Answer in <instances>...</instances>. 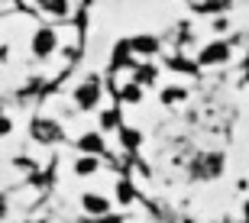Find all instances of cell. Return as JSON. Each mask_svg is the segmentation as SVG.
Returning a JSON list of instances; mask_svg holds the SVG:
<instances>
[{"label":"cell","instance_id":"obj_1","mask_svg":"<svg viewBox=\"0 0 249 223\" xmlns=\"http://www.w3.org/2000/svg\"><path fill=\"white\" fill-rule=\"evenodd\" d=\"M29 49H33V55L36 58H49V55H55V49H58V33L55 29H36L33 33V39H29Z\"/></svg>","mask_w":249,"mask_h":223},{"label":"cell","instance_id":"obj_2","mask_svg":"<svg viewBox=\"0 0 249 223\" xmlns=\"http://www.w3.org/2000/svg\"><path fill=\"white\" fill-rule=\"evenodd\" d=\"M191 172H194V178H220V172H223V158L217 155V152H207V155H197L191 162Z\"/></svg>","mask_w":249,"mask_h":223},{"label":"cell","instance_id":"obj_3","mask_svg":"<svg viewBox=\"0 0 249 223\" xmlns=\"http://www.w3.org/2000/svg\"><path fill=\"white\" fill-rule=\"evenodd\" d=\"M101 103V87L97 81H84L74 87V107H81V110H94Z\"/></svg>","mask_w":249,"mask_h":223},{"label":"cell","instance_id":"obj_4","mask_svg":"<svg viewBox=\"0 0 249 223\" xmlns=\"http://www.w3.org/2000/svg\"><path fill=\"white\" fill-rule=\"evenodd\" d=\"M81 210L88 217H107L110 214V197L97 194V191H88V194H81Z\"/></svg>","mask_w":249,"mask_h":223},{"label":"cell","instance_id":"obj_5","mask_svg":"<svg viewBox=\"0 0 249 223\" xmlns=\"http://www.w3.org/2000/svg\"><path fill=\"white\" fill-rule=\"evenodd\" d=\"M227 58H230V46H227V42H211V46L201 49L197 62H201V65H220Z\"/></svg>","mask_w":249,"mask_h":223},{"label":"cell","instance_id":"obj_6","mask_svg":"<svg viewBox=\"0 0 249 223\" xmlns=\"http://www.w3.org/2000/svg\"><path fill=\"white\" fill-rule=\"evenodd\" d=\"M78 149H81V155H97L104 149V136L101 133H84L81 139H78Z\"/></svg>","mask_w":249,"mask_h":223},{"label":"cell","instance_id":"obj_7","mask_svg":"<svg viewBox=\"0 0 249 223\" xmlns=\"http://www.w3.org/2000/svg\"><path fill=\"white\" fill-rule=\"evenodd\" d=\"M36 3L46 10L49 17H55V19L68 17V0H36Z\"/></svg>","mask_w":249,"mask_h":223},{"label":"cell","instance_id":"obj_8","mask_svg":"<svg viewBox=\"0 0 249 223\" xmlns=\"http://www.w3.org/2000/svg\"><path fill=\"white\" fill-rule=\"evenodd\" d=\"M97 165H101V162H97V155H78V162H74V172H78L81 178H91L94 172H97Z\"/></svg>","mask_w":249,"mask_h":223},{"label":"cell","instance_id":"obj_9","mask_svg":"<svg viewBox=\"0 0 249 223\" xmlns=\"http://www.w3.org/2000/svg\"><path fill=\"white\" fill-rule=\"evenodd\" d=\"M129 46H133V52H139V55H152V52H159V42L152 36H139V39H133Z\"/></svg>","mask_w":249,"mask_h":223},{"label":"cell","instance_id":"obj_10","mask_svg":"<svg viewBox=\"0 0 249 223\" xmlns=\"http://www.w3.org/2000/svg\"><path fill=\"white\" fill-rule=\"evenodd\" d=\"M185 97H188L185 87H165V91H162V103H168V107H172V103H181Z\"/></svg>","mask_w":249,"mask_h":223},{"label":"cell","instance_id":"obj_11","mask_svg":"<svg viewBox=\"0 0 249 223\" xmlns=\"http://www.w3.org/2000/svg\"><path fill=\"white\" fill-rule=\"evenodd\" d=\"M120 97H123L126 103H139V101H142V84H136V81H133V84H126Z\"/></svg>","mask_w":249,"mask_h":223},{"label":"cell","instance_id":"obj_12","mask_svg":"<svg viewBox=\"0 0 249 223\" xmlns=\"http://www.w3.org/2000/svg\"><path fill=\"white\" fill-rule=\"evenodd\" d=\"M36 136H39V139H55V136H58V126H55V123L39 120L36 123Z\"/></svg>","mask_w":249,"mask_h":223},{"label":"cell","instance_id":"obj_13","mask_svg":"<svg viewBox=\"0 0 249 223\" xmlns=\"http://www.w3.org/2000/svg\"><path fill=\"white\" fill-rule=\"evenodd\" d=\"M120 139H123V149H129V152H133V149L139 146V133H136V130H123Z\"/></svg>","mask_w":249,"mask_h":223},{"label":"cell","instance_id":"obj_14","mask_svg":"<svg viewBox=\"0 0 249 223\" xmlns=\"http://www.w3.org/2000/svg\"><path fill=\"white\" fill-rule=\"evenodd\" d=\"M117 201H120V204H133V188H129L126 181L117 185Z\"/></svg>","mask_w":249,"mask_h":223},{"label":"cell","instance_id":"obj_15","mask_svg":"<svg viewBox=\"0 0 249 223\" xmlns=\"http://www.w3.org/2000/svg\"><path fill=\"white\" fill-rule=\"evenodd\" d=\"M117 120H120L117 113H104V117H101V126H104V130H117Z\"/></svg>","mask_w":249,"mask_h":223},{"label":"cell","instance_id":"obj_16","mask_svg":"<svg viewBox=\"0 0 249 223\" xmlns=\"http://www.w3.org/2000/svg\"><path fill=\"white\" fill-rule=\"evenodd\" d=\"M7 133H13V120L10 117H0V136H7Z\"/></svg>","mask_w":249,"mask_h":223},{"label":"cell","instance_id":"obj_17","mask_svg":"<svg viewBox=\"0 0 249 223\" xmlns=\"http://www.w3.org/2000/svg\"><path fill=\"white\" fill-rule=\"evenodd\" d=\"M101 220H104V223H123L120 217H110V214H107V217H101Z\"/></svg>","mask_w":249,"mask_h":223},{"label":"cell","instance_id":"obj_18","mask_svg":"<svg viewBox=\"0 0 249 223\" xmlns=\"http://www.w3.org/2000/svg\"><path fill=\"white\" fill-rule=\"evenodd\" d=\"M246 223H249V201H246Z\"/></svg>","mask_w":249,"mask_h":223}]
</instances>
